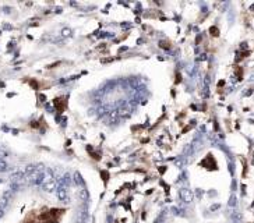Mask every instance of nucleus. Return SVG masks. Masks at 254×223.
<instances>
[{"label": "nucleus", "instance_id": "f257e3e1", "mask_svg": "<svg viewBox=\"0 0 254 223\" xmlns=\"http://www.w3.org/2000/svg\"><path fill=\"white\" fill-rule=\"evenodd\" d=\"M180 198H182L186 204H190V202L193 201V192H191V190H187V188L180 190Z\"/></svg>", "mask_w": 254, "mask_h": 223}, {"label": "nucleus", "instance_id": "f03ea898", "mask_svg": "<svg viewBox=\"0 0 254 223\" xmlns=\"http://www.w3.org/2000/svg\"><path fill=\"white\" fill-rule=\"evenodd\" d=\"M57 198L62 199V201H64L67 198V190H66V187H57Z\"/></svg>", "mask_w": 254, "mask_h": 223}, {"label": "nucleus", "instance_id": "7ed1b4c3", "mask_svg": "<svg viewBox=\"0 0 254 223\" xmlns=\"http://www.w3.org/2000/svg\"><path fill=\"white\" fill-rule=\"evenodd\" d=\"M55 187H56V184H55V181H49V183H45V186H43V188H45L46 191H53V190H55Z\"/></svg>", "mask_w": 254, "mask_h": 223}, {"label": "nucleus", "instance_id": "20e7f679", "mask_svg": "<svg viewBox=\"0 0 254 223\" xmlns=\"http://www.w3.org/2000/svg\"><path fill=\"white\" fill-rule=\"evenodd\" d=\"M7 169H9L7 163H6L3 159H0V173H1V172H7Z\"/></svg>", "mask_w": 254, "mask_h": 223}, {"label": "nucleus", "instance_id": "39448f33", "mask_svg": "<svg viewBox=\"0 0 254 223\" xmlns=\"http://www.w3.org/2000/svg\"><path fill=\"white\" fill-rule=\"evenodd\" d=\"M74 177H75V183H77V184H81V186H84V183H83V179H81L80 173H75Z\"/></svg>", "mask_w": 254, "mask_h": 223}]
</instances>
